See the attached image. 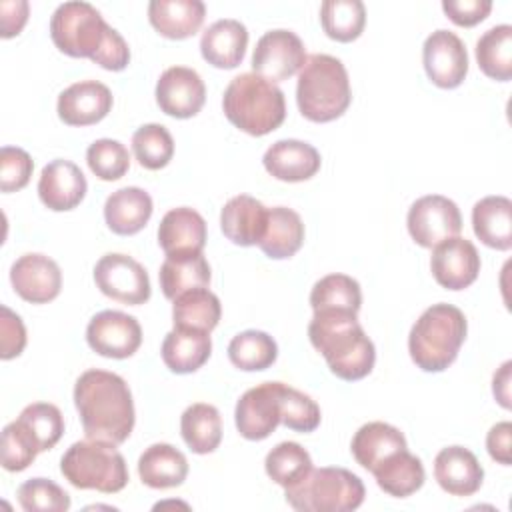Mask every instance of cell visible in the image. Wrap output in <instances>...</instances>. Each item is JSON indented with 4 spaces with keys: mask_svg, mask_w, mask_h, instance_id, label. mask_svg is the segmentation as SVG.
<instances>
[{
    "mask_svg": "<svg viewBox=\"0 0 512 512\" xmlns=\"http://www.w3.org/2000/svg\"><path fill=\"white\" fill-rule=\"evenodd\" d=\"M352 100L350 80L344 64L330 54H312L298 72L296 102L310 122H332L340 118Z\"/></svg>",
    "mask_w": 512,
    "mask_h": 512,
    "instance_id": "cell-4",
    "label": "cell"
},
{
    "mask_svg": "<svg viewBox=\"0 0 512 512\" xmlns=\"http://www.w3.org/2000/svg\"><path fill=\"white\" fill-rule=\"evenodd\" d=\"M426 76L438 88H456L468 74V52L464 42L450 30L432 32L422 46Z\"/></svg>",
    "mask_w": 512,
    "mask_h": 512,
    "instance_id": "cell-14",
    "label": "cell"
},
{
    "mask_svg": "<svg viewBox=\"0 0 512 512\" xmlns=\"http://www.w3.org/2000/svg\"><path fill=\"white\" fill-rule=\"evenodd\" d=\"M320 22L328 38L336 42L356 40L366 24V8L360 0H324Z\"/></svg>",
    "mask_w": 512,
    "mask_h": 512,
    "instance_id": "cell-39",
    "label": "cell"
},
{
    "mask_svg": "<svg viewBox=\"0 0 512 512\" xmlns=\"http://www.w3.org/2000/svg\"><path fill=\"white\" fill-rule=\"evenodd\" d=\"M320 152L302 140L286 138L274 142L262 158L270 176L282 182H304L320 170Z\"/></svg>",
    "mask_w": 512,
    "mask_h": 512,
    "instance_id": "cell-21",
    "label": "cell"
},
{
    "mask_svg": "<svg viewBox=\"0 0 512 512\" xmlns=\"http://www.w3.org/2000/svg\"><path fill=\"white\" fill-rule=\"evenodd\" d=\"M486 448L492 460L498 464H512V424L508 420L494 424L486 436Z\"/></svg>",
    "mask_w": 512,
    "mask_h": 512,
    "instance_id": "cell-50",
    "label": "cell"
},
{
    "mask_svg": "<svg viewBox=\"0 0 512 512\" xmlns=\"http://www.w3.org/2000/svg\"><path fill=\"white\" fill-rule=\"evenodd\" d=\"M138 476L142 484L156 490L180 486L188 476L186 456L172 444H152L138 458Z\"/></svg>",
    "mask_w": 512,
    "mask_h": 512,
    "instance_id": "cell-27",
    "label": "cell"
},
{
    "mask_svg": "<svg viewBox=\"0 0 512 512\" xmlns=\"http://www.w3.org/2000/svg\"><path fill=\"white\" fill-rule=\"evenodd\" d=\"M94 282L102 294L122 304L138 306L150 298V278L144 266L128 254H104L94 266Z\"/></svg>",
    "mask_w": 512,
    "mask_h": 512,
    "instance_id": "cell-9",
    "label": "cell"
},
{
    "mask_svg": "<svg viewBox=\"0 0 512 512\" xmlns=\"http://www.w3.org/2000/svg\"><path fill=\"white\" fill-rule=\"evenodd\" d=\"M212 352L210 332L174 328L164 336L162 360L174 374H190L206 364Z\"/></svg>",
    "mask_w": 512,
    "mask_h": 512,
    "instance_id": "cell-28",
    "label": "cell"
},
{
    "mask_svg": "<svg viewBox=\"0 0 512 512\" xmlns=\"http://www.w3.org/2000/svg\"><path fill=\"white\" fill-rule=\"evenodd\" d=\"M442 10L454 24L470 28L482 22L490 14L492 2L490 0H444Z\"/></svg>",
    "mask_w": 512,
    "mask_h": 512,
    "instance_id": "cell-49",
    "label": "cell"
},
{
    "mask_svg": "<svg viewBox=\"0 0 512 512\" xmlns=\"http://www.w3.org/2000/svg\"><path fill=\"white\" fill-rule=\"evenodd\" d=\"M86 162L96 178L112 182L128 172L130 154L122 142L112 138H100L88 146Z\"/></svg>",
    "mask_w": 512,
    "mask_h": 512,
    "instance_id": "cell-43",
    "label": "cell"
},
{
    "mask_svg": "<svg viewBox=\"0 0 512 512\" xmlns=\"http://www.w3.org/2000/svg\"><path fill=\"white\" fill-rule=\"evenodd\" d=\"M112 26L88 2H64L50 18V36L56 48L72 58L94 60L106 44Z\"/></svg>",
    "mask_w": 512,
    "mask_h": 512,
    "instance_id": "cell-8",
    "label": "cell"
},
{
    "mask_svg": "<svg viewBox=\"0 0 512 512\" xmlns=\"http://www.w3.org/2000/svg\"><path fill=\"white\" fill-rule=\"evenodd\" d=\"M472 228L482 244L496 250L512 248V200L486 196L472 208Z\"/></svg>",
    "mask_w": 512,
    "mask_h": 512,
    "instance_id": "cell-29",
    "label": "cell"
},
{
    "mask_svg": "<svg viewBox=\"0 0 512 512\" xmlns=\"http://www.w3.org/2000/svg\"><path fill=\"white\" fill-rule=\"evenodd\" d=\"M412 240L422 248H434L442 240L458 236L462 230V216L450 198L442 194H428L418 198L406 216Z\"/></svg>",
    "mask_w": 512,
    "mask_h": 512,
    "instance_id": "cell-10",
    "label": "cell"
},
{
    "mask_svg": "<svg viewBox=\"0 0 512 512\" xmlns=\"http://www.w3.org/2000/svg\"><path fill=\"white\" fill-rule=\"evenodd\" d=\"M34 162L30 154L16 146H2L0 150V190L16 192L22 190L32 176Z\"/></svg>",
    "mask_w": 512,
    "mask_h": 512,
    "instance_id": "cell-47",
    "label": "cell"
},
{
    "mask_svg": "<svg viewBox=\"0 0 512 512\" xmlns=\"http://www.w3.org/2000/svg\"><path fill=\"white\" fill-rule=\"evenodd\" d=\"M230 362L246 372L270 368L278 358L276 340L262 330H244L228 344Z\"/></svg>",
    "mask_w": 512,
    "mask_h": 512,
    "instance_id": "cell-37",
    "label": "cell"
},
{
    "mask_svg": "<svg viewBox=\"0 0 512 512\" xmlns=\"http://www.w3.org/2000/svg\"><path fill=\"white\" fill-rule=\"evenodd\" d=\"M132 152L146 170H160L174 156L172 134L162 124H144L132 136Z\"/></svg>",
    "mask_w": 512,
    "mask_h": 512,
    "instance_id": "cell-42",
    "label": "cell"
},
{
    "mask_svg": "<svg viewBox=\"0 0 512 512\" xmlns=\"http://www.w3.org/2000/svg\"><path fill=\"white\" fill-rule=\"evenodd\" d=\"M180 432L194 454H210L222 440V418L216 406L196 402L182 412Z\"/></svg>",
    "mask_w": 512,
    "mask_h": 512,
    "instance_id": "cell-35",
    "label": "cell"
},
{
    "mask_svg": "<svg viewBox=\"0 0 512 512\" xmlns=\"http://www.w3.org/2000/svg\"><path fill=\"white\" fill-rule=\"evenodd\" d=\"M158 244L166 254L202 252L206 244L204 218L188 206L168 210L158 226Z\"/></svg>",
    "mask_w": 512,
    "mask_h": 512,
    "instance_id": "cell-26",
    "label": "cell"
},
{
    "mask_svg": "<svg viewBox=\"0 0 512 512\" xmlns=\"http://www.w3.org/2000/svg\"><path fill=\"white\" fill-rule=\"evenodd\" d=\"M312 346L324 356L332 374L354 382L368 376L376 362L374 342L358 322V314L346 310H318L308 324Z\"/></svg>",
    "mask_w": 512,
    "mask_h": 512,
    "instance_id": "cell-2",
    "label": "cell"
},
{
    "mask_svg": "<svg viewBox=\"0 0 512 512\" xmlns=\"http://www.w3.org/2000/svg\"><path fill=\"white\" fill-rule=\"evenodd\" d=\"M206 16L200 0H152L148 4V20L158 34L170 40L194 36Z\"/></svg>",
    "mask_w": 512,
    "mask_h": 512,
    "instance_id": "cell-24",
    "label": "cell"
},
{
    "mask_svg": "<svg viewBox=\"0 0 512 512\" xmlns=\"http://www.w3.org/2000/svg\"><path fill=\"white\" fill-rule=\"evenodd\" d=\"M88 346L106 358H130L142 344V328L130 314L102 310L86 326Z\"/></svg>",
    "mask_w": 512,
    "mask_h": 512,
    "instance_id": "cell-12",
    "label": "cell"
},
{
    "mask_svg": "<svg viewBox=\"0 0 512 512\" xmlns=\"http://www.w3.org/2000/svg\"><path fill=\"white\" fill-rule=\"evenodd\" d=\"M18 502L26 512H66L70 508L68 492L46 478H30L20 484Z\"/></svg>",
    "mask_w": 512,
    "mask_h": 512,
    "instance_id": "cell-45",
    "label": "cell"
},
{
    "mask_svg": "<svg viewBox=\"0 0 512 512\" xmlns=\"http://www.w3.org/2000/svg\"><path fill=\"white\" fill-rule=\"evenodd\" d=\"M268 222V208L248 194L230 198L220 212L224 236L238 246H254L262 240Z\"/></svg>",
    "mask_w": 512,
    "mask_h": 512,
    "instance_id": "cell-22",
    "label": "cell"
},
{
    "mask_svg": "<svg viewBox=\"0 0 512 512\" xmlns=\"http://www.w3.org/2000/svg\"><path fill=\"white\" fill-rule=\"evenodd\" d=\"M376 484L394 498H406L422 488L424 466L418 456L410 454L408 448L394 452L372 470Z\"/></svg>",
    "mask_w": 512,
    "mask_h": 512,
    "instance_id": "cell-33",
    "label": "cell"
},
{
    "mask_svg": "<svg viewBox=\"0 0 512 512\" xmlns=\"http://www.w3.org/2000/svg\"><path fill=\"white\" fill-rule=\"evenodd\" d=\"M306 58V48L300 36L292 30L278 28L268 30L258 38L252 54V68L254 74L276 84L300 72Z\"/></svg>",
    "mask_w": 512,
    "mask_h": 512,
    "instance_id": "cell-11",
    "label": "cell"
},
{
    "mask_svg": "<svg viewBox=\"0 0 512 512\" xmlns=\"http://www.w3.org/2000/svg\"><path fill=\"white\" fill-rule=\"evenodd\" d=\"M430 270L442 288L464 290L478 278L480 254L470 240L452 236L434 246Z\"/></svg>",
    "mask_w": 512,
    "mask_h": 512,
    "instance_id": "cell-16",
    "label": "cell"
},
{
    "mask_svg": "<svg viewBox=\"0 0 512 512\" xmlns=\"http://www.w3.org/2000/svg\"><path fill=\"white\" fill-rule=\"evenodd\" d=\"M112 92L98 80L70 84L58 96V116L68 126H90L100 122L112 110Z\"/></svg>",
    "mask_w": 512,
    "mask_h": 512,
    "instance_id": "cell-18",
    "label": "cell"
},
{
    "mask_svg": "<svg viewBox=\"0 0 512 512\" xmlns=\"http://www.w3.org/2000/svg\"><path fill=\"white\" fill-rule=\"evenodd\" d=\"M28 2L26 0H2L0 2V34L2 38L16 36L28 20Z\"/></svg>",
    "mask_w": 512,
    "mask_h": 512,
    "instance_id": "cell-51",
    "label": "cell"
},
{
    "mask_svg": "<svg viewBox=\"0 0 512 512\" xmlns=\"http://www.w3.org/2000/svg\"><path fill=\"white\" fill-rule=\"evenodd\" d=\"M222 108L226 118L250 136L270 134L286 118L284 92L254 72H244L230 80Z\"/></svg>",
    "mask_w": 512,
    "mask_h": 512,
    "instance_id": "cell-5",
    "label": "cell"
},
{
    "mask_svg": "<svg viewBox=\"0 0 512 512\" xmlns=\"http://www.w3.org/2000/svg\"><path fill=\"white\" fill-rule=\"evenodd\" d=\"M16 422L30 434L40 452L54 448L64 434L62 412L48 402L28 404L20 412Z\"/></svg>",
    "mask_w": 512,
    "mask_h": 512,
    "instance_id": "cell-41",
    "label": "cell"
},
{
    "mask_svg": "<svg viewBox=\"0 0 512 512\" xmlns=\"http://www.w3.org/2000/svg\"><path fill=\"white\" fill-rule=\"evenodd\" d=\"M38 448L30 434L14 420L2 430V466L8 472L26 470L38 456Z\"/></svg>",
    "mask_w": 512,
    "mask_h": 512,
    "instance_id": "cell-46",
    "label": "cell"
},
{
    "mask_svg": "<svg viewBox=\"0 0 512 512\" xmlns=\"http://www.w3.org/2000/svg\"><path fill=\"white\" fill-rule=\"evenodd\" d=\"M282 382H262L246 390L234 410L240 436L246 440H264L280 424Z\"/></svg>",
    "mask_w": 512,
    "mask_h": 512,
    "instance_id": "cell-13",
    "label": "cell"
},
{
    "mask_svg": "<svg viewBox=\"0 0 512 512\" xmlns=\"http://www.w3.org/2000/svg\"><path fill=\"white\" fill-rule=\"evenodd\" d=\"M468 332L466 316L452 304H432L414 322L408 336L412 362L424 372H442L458 356Z\"/></svg>",
    "mask_w": 512,
    "mask_h": 512,
    "instance_id": "cell-3",
    "label": "cell"
},
{
    "mask_svg": "<svg viewBox=\"0 0 512 512\" xmlns=\"http://www.w3.org/2000/svg\"><path fill=\"white\" fill-rule=\"evenodd\" d=\"M264 468L272 482L288 488L300 482L314 466L310 454L298 442H280L266 454Z\"/></svg>",
    "mask_w": 512,
    "mask_h": 512,
    "instance_id": "cell-40",
    "label": "cell"
},
{
    "mask_svg": "<svg viewBox=\"0 0 512 512\" xmlns=\"http://www.w3.org/2000/svg\"><path fill=\"white\" fill-rule=\"evenodd\" d=\"M310 306L318 310H346L358 314L362 306L360 284L348 274H328L320 278L310 292Z\"/></svg>",
    "mask_w": 512,
    "mask_h": 512,
    "instance_id": "cell-38",
    "label": "cell"
},
{
    "mask_svg": "<svg viewBox=\"0 0 512 512\" xmlns=\"http://www.w3.org/2000/svg\"><path fill=\"white\" fill-rule=\"evenodd\" d=\"M0 314V358L10 360L22 354L26 346V328L20 316L8 306H2Z\"/></svg>",
    "mask_w": 512,
    "mask_h": 512,
    "instance_id": "cell-48",
    "label": "cell"
},
{
    "mask_svg": "<svg viewBox=\"0 0 512 512\" xmlns=\"http://www.w3.org/2000/svg\"><path fill=\"white\" fill-rule=\"evenodd\" d=\"M10 282L22 300L32 304H46L60 294L62 272L52 258L30 252L12 264Z\"/></svg>",
    "mask_w": 512,
    "mask_h": 512,
    "instance_id": "cell-17",
    "label": "cell"
},
{
    "mask_svg": "<svg viewBox=\"0 0 512 512\" xmlns=\"http://www.w3.org/2000/svg\"><path fill=\"white\" fill-rule=\"evenodd\" d=\"M404 448H408L404 434L396 426L386 422H368L360 426L350 442V452L354 460L368 472H372L380 462Z\"/></svg>",
    "mask_w": 512,
    "mask_h": 512,
    "instance_id": "cell-31",
    "label": "cell"
},
{
    "mask_svg": "<svg viewBox=\"0 0 512 512\" xmlns=\"http://www.w3.org/2000/svg\"><path fill=\"white\" fill-rule=\"evenodd\" d=\"M86 178L82 170L64 158L48 162L38 180V196L42 204L54 212L76 208L86 196Z\"/></svg>",
    "mask_w": 512,
    "mask_h": 512,
    "instance_id": "cell-19",
    "label": "cell"
},
{
    "mask_svg": "<svg viewBox=\"0 0 512 512\" xmlns=\"http://www.w3.org/2000/svg\"><path fill=\"white\" fill-rule=\"evenodd\" d=\"M74 404L86 438L122 444L134 428V402L126 380L114 372L90 368L74 384Z\"/></svg>",
    "mask_w": 512,
    "mask_h": 512,
    "instance_id": "cell-1",
    "label": "cell"
},
{
    "mask_svg": "<svg viewBox=\"0 0 512 512\" xmlns=\"http://www.w3.org/2000/svg\"><path fill=\"white\" fill-rule=\"evenodd\" d=\"M434 478L452 496H472L482 486L484 468L468 448L448 446L434 458Z\"/></svg>",
    "mask_w": 512,
    "mask_h": 512,
    "instance_id": "cell-20",
    "label": "cell"
},
{
    "mask_svg": "<svg viewBox=\"0 0 512 512\" xmlns=\"http://www.w3.org/2000/svg\"><path fill=\"white\" fill-rule=\"evenodd\" d=\"M62 476L80 490L120 492L128 484V468L116 444L100 440L74 442L60 460Z\"/></svg>",
    "mask_w": 512,
    "mask_h": 512,
    "instance_id": "cell-7",
    "label": "cell"
},
{
    "mask_svg": "<svg viewBox=\"0 0 512 512\" xmlns=\"http://www.w3.org/2000/svg\"><path fill=\"white\" fill-rule=\"evenodd\" d=\"M152 210V198L146 190L138 186H126L106 198L104 220L114 234L132 236L148 224Z\"/></svg>",
    "mask_w": 512,
    "mask_h": 512,
    "instance_id": "cell-25",
    "label": "cell"
},
{
    "mask_svg": "<svg viewBox=\"0 0 512 512\" xmlns=\"http://www.w3.org/2000/svg\"><path fill=\"white\" fill-rule=\"evenodd\" d=\"M320 406L304 392L282 384L280 424L296 432H314L320 426Z\"/></svg>",
    "mask_w": 512,
    "mask_h": 512,
    "instance_id": "cell-44",
    "label": "cell"
},
{
    "mask_svg": "<svg viewBox=\"0 0 512 512\" xmlns=\"http://www.w3.org/2000/svg\"><path fill=\"white\" fill-rule=\"evenodd\" d=\"M248 46V30L240 20L222 18L210 24L200 38L202 58L216 68H236Z\"/></svg>",
    "mask_w": 512,
    "mask_h": 512,
    "instance_id": "cell-23",
    "label": "cell"
},
{
    "mask_svg": "<svg viewBox=\"0 0 512 512\" xmlns=\"http://www.w3.org/2000/svg\"><path fill=\"white\" fill-rule=\"evenodd\" d=\"M362 480L338 466L312 468L300 482L284 488L286 502L298 512H350L364 502Z\"/></svg>",
    "mask_w": 512,
    "mask_h": 512,
    "instance_id": "cell-6",
    "label": "cell"
},
{
    "mask_svg": "<svg viewBox=\"0 0 512 512\" xmlns=\"http://www.w3.org/2000/svg\"><path fill=\"white\" fill-rule=\"evenodd\" d=\"M210 264L202 252L166 254L158 278L168 300H174L186 290L210 284Z\"/></svg>",
    "mask_w": 512,
    "mask_h": 512,
    "instance_id": "cell-30",
    "label": "cell"
},
{
    "mask_svg": "<svg viewBox=\"0 0 512 512\" xmlns=\"http://www.w3.org/2000/svg\"><path fill=\"white\" fill-rule=\"evenodd\" d=\"M172 302L174 328L212 332L220 322L222 306L218 296L210 292L208 286L186 290Z\"/></svg>",
    "mask_w": 512,
    "mask_h": 512,
    "instance_id": "cell-34",
    "label": "cell"
},
{
    "mask_svg": "<svg viewBox=\"0 0 512 512\" xmlns=\"http://www.w3.org/2000/svg\"><path fill=\"white\" fill-rule=\"evenodd\" d=\"M304 242V224L298 212L286 206L268 208V222L262 240L258 242L260 250L274 260H284L294 256Z\"/></svg>",
    "mask_w": 512,
    "mask_h": 512,
    "instance_id": "cell-32",
    "label": "cell"
},
{
    "mask_svg": "<svg viewBox=\"0 0 512 512\" xmlns=\"http://www.w3.org/2000/svg\"><path fill=\"white\" fill-rule=\"evenodd\" d=\"M206 100V86L200 74L188 66L166 68L156 82V102L172 118L196 116Z\"/></svg>",
    "mask_w": 512,
    "mask_h": 512,
    "instance_id": "cell-15",
    "label": "cell"
},
{
    "mask_svg": "<svg viewBox=\"0 0 512 512\" xmlns=\"http://www.w3.org/2000/svg\"><path fill=\"white\" fill-rule=\"evenodd\" d=\"M510 368H512V362L506 360L500 370L494 374L492 378V392H494V398L498 400V404L506 410H510Z\"/></svg>",
    "mask_w": 512,
    "mask_h": 512,
    "instance_id": "cell-52",
    "label": "cell"
},
{
    "mask_svg": "<svg viewBox=\"0 0 512 512\" xmlns=\"http://www.w3.org/2000/svg\"><path fill=\"white\" fill-rule=\"evenodd\" d=\"M476 60L488 78L508 82L512 78V26L488 28L476 42Z\"/></svg>",
    "mask_w": 512,
    "mask_h": 512,
    "instance_id": "cell-36",
    "label": "cell"
}]
</instances>
